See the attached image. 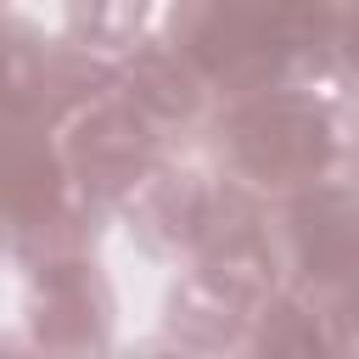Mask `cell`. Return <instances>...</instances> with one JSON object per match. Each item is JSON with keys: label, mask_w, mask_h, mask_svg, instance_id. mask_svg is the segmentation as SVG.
Returning a JSON list of instances; mask_svg holds the SVG:
<instances>
[{"label": "cell", "mask_w": 359, "mask_h": 359, "mask_svg": "<svg viewBox=\"0 0 359 359\" xmlns=\"http://www.w3.org/2000/svg\"><path fill=\"white\" fill-rule=\"evenodd\" d=\"M236 151L252 168H264V174H292V168L320 163L325 140H320V123L309 112H297V107H258V112L241 118Z\"/></svg>", "instance_id": "cell-1"}, {"label": "cell", "mask_w": 359, "mask_h": 359, "mask_svg": "<svg viewBox=\"0 0 359 359\" xmlns=\"http://www.w3.org/2000/svg\"><path fill=\"white\" fill-rule=\"evenodd\" d=\"M353 56H359V28H353Z\"/></svg>", "instance_id": "cell-4"}, {"label": "cell", "mask_w": 359, "mask_h": 359, "mask_svg": "<svg viewBox=\"0 0 359 359\" xmlns=\"http://www.w3.org/2000/svg\"><path fill=\"white\" fill-rule=\"evenodd\" d=\"M297 236H303V258L320 275H337L359 258V213L342 196H320L297 213Z\"/></svg>", "instance_id": "cell-2"}, {"label": "cell", "mask_w": 359, "mask_h": 359, "mask_svg": "<svg viewBox=\"0 0 359 359\" xmlns=\"http://www.w3.org/2000/svg\"><path fill=\"white\" fill-rule=\"evenodd\" d=\"M140 157V129L129 118H101L95 135L84 140V163H129Z\"/></svg>", "instance_id": "cell-3"}]
</instances>
